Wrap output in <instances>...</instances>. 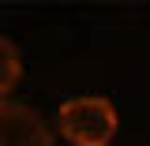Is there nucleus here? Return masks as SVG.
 I'll use <instances>...</instances> for the list:
<instances>
[{
	"instance_id": "obj_2",
	"label": "nucleus",
	"mask_w": 150,
	"mask_h": 146,
	"mask_svg": "<svg viewBox=\"0 0 150 146\" xmlns=\"http://www.w3.org/2000/svg\"><path fill=\"white\" fill-rule=\"evenodd\" d=\"M0 146H56L45 116L26 101H0Z\"/></svg>"
},
{
	"instance_id": "obj_3",
	"label": "nucleus",
	"mask_w": 150,
	"mask_h": 146,
	"mask_svg": "<svg viewBox=\"0 0 150 146\" xmlns=\"http://www.w3.org/2000/svg\"><path fill=\"white\" fill-rule=\"evenodd\" d=\"M23 79V60H19V49L11 37L0 34V101H8V94L19 86Z\"/></svg>"
},
{
	"instance_id": "obj_1",
	"label": "nucleus",
	"mask_w": 150,
	"mask_h": 146,
	"mask_svg": "<svg viewBox=\"0 0 150 146\" xmlns=\"http://www.w3.org/2000/svg\"><path fill=\"white\" fill-rule=\"evenodd\" d=\"M56 128L75 146H109L116 135V109L101 94L68 97L56 112Z\"/></svg>"
}]
</instances>
